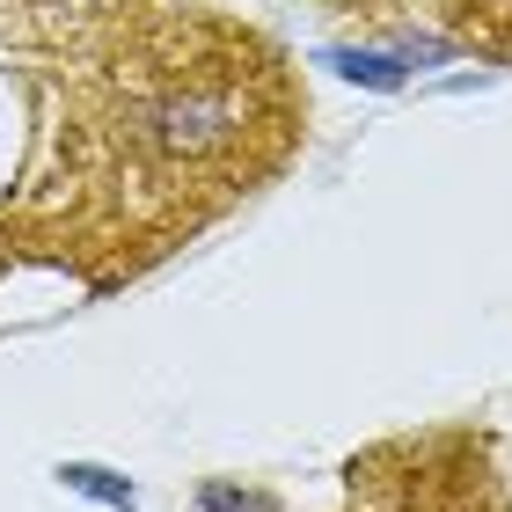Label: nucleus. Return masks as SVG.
<instances>
[{"mask_svg": "<svg viewBox=\"0 0 512 512\" xmlns=\"http://www.w3.org/2000/svg\"><path fill=\"white\" fill-rule=\"evenodd\" d=\"M300 96L278 52L220 22H161L74 96L59 125L66 227L103 249L176 242L213 205L278 169Z\"/></svg>", "mask_w": 512, "mask_h": 512, "instance_id": "1", "label": "nucleus"}, {"mask_svg": "<svg viewBox=\"0 0 512 512\" xmlns=\"http://www.w3.org/2000/svg\"><path fill=\"white\" fill-rule=\"evenodd\" d=\"M66 483H74V491H88V498H103V505H132V483H118L110 469H88V461H74V469H66Z\"/></svg>", "mask_w": 512, "mask_h": 512, "instance_id": "2", "label": "nucleus"}]
</instances>
